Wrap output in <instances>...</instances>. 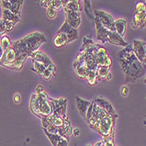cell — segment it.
I'll list each match as a JSON object with an SVG mask.
<instances>
[{
  "instance_id": "cell-49",
  "label": "cell",
  "mask_w": 146,
  "mask_h": 146,
  "mask_svg": "<svg viewBox=\"0 0 146 146\" xmlns=\"http://www.w3.org/2000/svg\"><path fill=\"white\" fill-rule=\"evenodd\" d=\"M94 146H105V143H104V142H103V141H101V142L97 143Z\"/></svg>"
},
{
  "instance_id": "cell-25",
  "label": "cell",
  "mask_w": 146,
  "mask_h": 146,
  "mask_svg": "<svg viewBox=\"0 0 146 146\" xmlns=\"http://www.w3.org/2000/svg\"><path fill=\"white\" fill-rule=\"evenodd\" d=\"M85 79L87 81V82H88V84L90 86H95L99 82V78L97 76L96 72H92V71L87 70Z\"/></svg>"
},
{
  "instance_id": "cell-37",
  "label": "cell",
  "mask_w": 146,
  "mask_h": 146,
  "mask_svg": "<svg viewBox=\"0 0 146 146\" xmlns=\"http://www.w3.org/2000/svg\"><path fill=\"white\" fill-rule=\"evenodd\" d=\"M105 143V146H114V134L111 135L108 137L103 138L102 140Z\"/></svg>"
},
{
  "instance_id": "cell-38",
  "label": "cell",
  "mask_w": 146,
  "mask_h": 146,
  "mask_svg": "<svg viewBox=\"0 0 146 146\" xmlns=\"http://www.w3.org/2000/svg\"><path fill=\"white\" fill-rule=\"evenodd\" d=\"M51 5L54 7L57 11H59L63 8V5L61 0H51Z\"/></svg>"
},
{
  "instance_id": "cell-47",
  "label": "cell",
  "mask_w": 146,
  "mask_h": 146,
  "mask_svg": "<svg viewBox=\"0 0 146 146\" xmlns=\"http://www.w3.org/2000/svg\"><path fill=\"white\" fill-rule=\"evenodd\" d=\"M79 134H80V130H79V129H73V135L77 137Z\"/></svg>"
},
{
  "instance_id": "cell-12",
  "label": "cell",
  "mask_w": 146,
  "mask_h": 146,
  "mask_svg": "<svg viewBox=\"0 0 146 146\" xmlns=\"http://www.w3.org/2000/svg\"><path fill=\"white\" fill-rule=\"evenodd\" d=\"M133 49L134 54L137 57V59L143 64L146 65V45L145 42L141 40H134L133 41Z\"/></svg>"
},
{
  "instance_id": "cell-40",
  "label": "cell",
  "mask_w": 146,
  "mask_h": 146,
  "mask_svg": "<svg viewBox=\"0 0 146 146\" xmlns=\"http://www.w3.org/2000/svg\"><path fill=\"white\" fill-rule=\"evenodd\" d=\"M68 143H69V138L61 137V139H60L57 146H68Z\"/></svg>"
},
{
  "instance_id": "cell-24",
  "label": "cell",
  "mask_w": 146,
  "mask_h": 146,
  "mask_svg": "<svg viewBox=\"0 0 146 146\" xmlns=\"http://www.w3.org/2000/svg\"><path fill=\"white\" fill-rule=\"evenodd\" d=\"M126 26H127V22H126V20H124L122 19H117L114 21L115 32L122 37H123L126 33Z\"/></svg>"
},
{
  "instance_id": "cell-21",
  "label": "cell",
  "mask_w": 146,
  "mask_h": 146,
  "mask_svg": "<svg viewBox=\"0 0 146 146\" xmlns=\"http://www.w3.org/2000/svg\"><path fill=\"white\" fill-rule=\"evenodd\" d=\"M53 43H54V46L57 48L63 47L64 46L69 44L68 43V38H67V36H66V34H64V33H57L54 38Z\"/></svg>"
},
{
  "instance_id": "cell-5",
  "label": "cell",
  "mask_w": 146,
  "mask_h": 146,
  "mask_svg": "<svg viewBox=\"0 0 146 146\" xmlns=\"http://www.w3.org/2000/svg\"><path fill=\"white\" fill-rule=\"evenodd\" d=\"M114 125H115V118L108 115L107 117L102 119L99 123L96 130L103 137V138H106L114 133Z\"/></svg>"
},
{
  "instance_id": "cell-28",
  "label": "cell",
  "mask_w": 146,
  "mask_h": 146,
  "mask_svg": "<svg viewBox=\"0 0 146 146\" xmlns=\"http://www.w3.org/2000/svg\"><path fill=\"white\" fill-rule=\"evenodd\" d=\"M110 73V68L108 67H99L96 74L97 76L99 78V82L102 79H107V76L108 75V74Z\"/></svg>"
},
{
  "instance_id": "cell-23",
  "label": "cell",
  "mask_w": 146,
  "mask_h": 146,
  "mask_svg": "<svg viewBox=\"0 0 146 146\" xmlns=\"http://www.w3.org/2000/svg\"><path fill=\"white\" fill-rule=\"evenodd\" d=\"M42 128L45 132L50 134H57L58 135V128L53 125L46 117L42 118Z\"/></svg>"
},
{
  "instance_id": "cell-51",
  "label": "cell",
  "mask_w": 146,
  "mask_h": 146,
  "mask_svg": "<svg viewBox=\"0 0 146 146\" xmlns=\"http://www.w3.org/2000/svg\"><path fill=\"white\" fill-rule=\"evenodd\" d=\"M87 146H91V145H87Z\"/></svg>"
},
{
  "instance_id": "cell-36",
  "label": "cell",
  "mask_w": 146,
  "mask_h": 146,
  "mask_svg": "<svg viewBox=\"0 0 146 146\" xmlns=\"http://www.w3.org/2000/svg\"><path fill=\"white\" fill-rule=\"evenodd\" d=\"M145 11V5L143 1H140L136 5V9H135V12L136 14H138V13H143Z\"/></svg>"
},
{
  "instance_id": "cell-42",
  "label": "cell",
  "mask_w": 146,
  "mask_h": 146,
  "mask_svg": "<svg viewBox=\"0 0 146 146\" xmlns=\"http://www.w3.org/2000/svg\"><path fill=\"white\" fill-rule=\"evenodd\" d=\"M40 5L47 9L48 5H51V0H42V1H40Z\"/></svg>"
},
{
  "instance_id": "cell-50",
  "label": "cell",
  "mask_w": 146,
  "mask_h": 146,
  "mask_svg": "<svg viewBox=\"0 0 146 146\" xmlns=\"http://www.w3.org/2000/svg\"><path fill=\"white\" fill-rule=\"evenodd\" d=\"M111 77H112V74L109 73V74H108V75L107 76V79H108V80H110V79H111Z\"/></svg>"
},
{
  "instance_id": "cell-13",
  "label": "cell",
  "mask_w": 146,
  "mask_h": 146,
  "mask_svg": "<svg viewBox=\"0 0 146 146\" xmlns=\"http://www.w3.org/2000/svg\"><path fill=\"white\" fill-rule=\"evenodd\" d=\"M94 25H95V28H96L98 40H100L102 44H104L106 42H108V39H109L112 31H109L107 28H105L96 18L94 19Z\"/></svg>"
},
{
  "instance_id": "cell-2",
  "label": "cell",
  "mask_w": 146,
  "mask_h": 146,
  "mask_svg": "<svg viewBox=\"0 0 146 146\" xmlns=\"http://www.w3.org/2000/svg\"><path fill=\"white\" fill-rule=\"evenodd\" d=\"M44 42H46V38L42 33H33L20 40L14 41L11 45V48L16 52V56L28 58L34 52L38 51L39 47Z\"/></svg>"
},
{
  "instance_id": "cell-34",
  "label": "cell",
  "mask_w": 146,
  "mask_h": 146,
  "mask_svg": "<svg viewBox=\"0 0 146 146\" xmlns=\"http://www.w3.org/2000/svg\"><path fill=\"white\" fill-rule=\"evenodd\" d=\"M47 15L48 17L50 19H55L57 17V11L54 8V7H52V5H48V7L47 8Z\"/></svg>"
},
{
  "instance_id": "cell-19",
  "label": "cell",
  "mask_w": 146,
  "mask_h": 146,
  "mask_svg": "<svg viewBox=\"0 0 146 146\" xmlns=\"http://www.w3.org/2000/svg\"><path fill=\"white\" fill-rule=\"evenodd\" d=\"M72 133H73V129L71 128V122L67 119V120L64 122V124L62 127L58 128V135H60L61 137L69 138V137H71Z\"/></svg>"
},
{
  "instance_id": "cell-32",
  "label": "cell",
  "mask_w": 146,
  "mask_h": 146,
  "mask_svg": "<svg viewBox=\"0 0 146 146\" xmlns=\"http://www.w3.org/2000/svg\"><path fill=\"white\" fill-rule=\"evenodd\" d=\"M0 44H1V46H2V47H3L5 52L9 50V49H11V45H12V43L11 42V40H10L9 38L7 36H3L2 37L1 41H0Z\"/></svg>"
},
{
  "instance_id": "cell-6",
  "label": "cell",
  "mask_w": 146,
  "mask_h": 146,
  "mask_svg": "<svg viewBox=\"0 0 146 146\" xmlns=\"http://www.w3.org/2000/svg\"><path fill=\"white\" fill-rule=\"evenodd\" d=\"M53 107V114L62 118L63 121H66L68 119L66 115V109H67V100L65 98L60 99H52L50 98Z\"/></svg>"
},
{
  "instance_id": "cell-4",
  "label": "cell",
  "mask_w": 146,
  "mask_h": 146,
  "mask_svg": "<svg viewBox=\"0 0 146 146\" xmlns=\"http://www.w3.org/2000/svg\"><path fill=\"white\" fill-rule=\"evenodd\" d=\"M98 46L99 44H94L92 46H89L85 52V66L87 70L96 72L99 65L97 60V52H98ZM82 51V50H81Z\"/></svg>"
},
{
  "instance_id": "cell-27",
  "label": "cell",
  "mask_w": 146,
  "mask_h": 146,
  "mask_svg": "<svg viewBox=\"0 0 146 146\" xmlns=\"http://www.w3.org/2000/svg\"><path fill=\"white\" fill-rule=\"evenodd\" d=\"M64 9H67L72 11H80L81 12V6L80 3H79L78 0H69L68 4L66 5Z\"/></svg>"
},
{
  "instance_id": "cell-35",
  "label": "cell",
  "mask_w": 146,
  "mask_h": 146,
  "mask_svg": "<svg viewBox=\"0 0 146 146\" xmlns=\"http://www.w3.org/2000/svg\"><path fill=\"white\" fill-rule=\"evenodd\" d=\"M94 44H95L94 42V40L92 39H91L90 38H87V37H85L84 38H83V46H82V51H84V50H85L86 48H88L89 46H92Z\"/></svg>"
},
{
  "instance_id": "cell-10",
  "label": "cell",
  "mask_w": 146,
  "mask_h": 146,
  "mask_svg": "<svg viewBox=\"0 0 146 146\" xmlns=\"http://www.w3.org/2000/svg\"><path fill=\"white\" fill-rule=\"evenodd\" d=\"M23 2L22 0H0V5L2 9H6L14 14L20 16Z\"/></svg>"
},
{
  "instance_id": "cell-41",
  "label": "cell",
  "mask_w": 146,
  "mask_h": 146,
  "mask_svg": "<svg viewBox=\"0 0 146 146\" xmlns=\"http://www.w3.org/2000/svg\"><path fill=\"white\" fill-rule=\"evenodd\" d=\"M52 74H51V72L49 71V70H48V69H45L44 70V72L42 73V77L43 78V79H45L46 81H48V80H50L51 79V77H52Z\"/></svg>"
},
{
  "instance_id": "cell-22",
  "label": "cell",
  "mask_w": 146,
  "mask_h": 146,
  "mask_svg": "<svg viewBox=\"0 0 146 146\" xmlns=\"http://www.w3.org/2000/svg\"><path fill=\"white\" fill-rule=\"evenodd\" d=\"M146 25V13H138V14H135L134 20H133V27H143Z\"/></svg>"
},
{
  "instance_id": "cell-7",
  "label": "cell",
  "mask_w": 146,
  "mask_h": 146,
  "mask_svg": "<svg viewBox=\"0 0 146 146\" xmlns=\"http://www.w3.org/2000/svg\"><path fill=\"white\" fill-rule=\"evenodd\" d=\"M30 57L32 58L33 61H36V62H38L40 64H42V66H44V67L48 70H49L51 72L53 76H55L56 67H55V65L53 64V62L50 60V59L46 54H44L43 52H42L41 51H36Z\"/></svg>"
},
{
  "instance_id": "cell-43",
  "label": "cell",
  "mask_w": 146,
  "mask_h": 146,
  "mask_svg": "<svg viewBox=\"0 0 146 146\" xmlns=\"http://www.w3.org/2000/svg\"><path fill=\"white\" fill-rule=\"evenodd\" d=\"M5 24L2 19H0V35L3 36L5 33Z\"/></svg>"
},
{
  "instance_id": "cell-31",
  "label": "cell",
  "mask_w": 146,
  "mask_h": 146,
  "mask_svg": "<svg viewBox=\"0 0 146 146\" xmlns=\"http://www.w3.org/2000/svg\"><path fill=\"white\" fill-rule=\"evenodd\" d=\"M45 134L47 135L48 138L49 139V141L51 142V143H52L53 146H57V144H58V143H59V141L61 139V136L60 135H57V134H50V133H48V132H45Z\"/></svg>"
},
{
  "instance_id": "cell-48",
  "label": "cell",
  "mask_w": 146,
  "mask_h": 146,
  "mask_svg": "<svg viewBox=\"0 0 146 146\" xmlns=\"http://www.w3.org/2000/svg\"><path fill=\"white\" fill-rule=\"evenodd\" d=\"M4 54H5V51H4V49H3L1 44H0V60H1V58L3 57Z\"/></svg>"
},
{
  "instance_id": "cell-46",
  "label": "cell",
  "mask_w": 146,
  "mask_h": 146,
  "mask_svg": "<svg viewBox=\"0 0 146 146\" xmlns=\"http://www.w3.org/2000/svg\"><path fill=\"white\" fill-rule=\"evenodd\" d=\"M36 93L37 94H41V93H43V88L42 85H38V87L36 88Z\"/></svg>"
},
{
  "instance_id": "cell-9",
  "label": "cell",
  "mask_w": 146,
  "mask_h": 146,
  "mask_svg": "<svg viewBox=\"0 0 146 146\" xmlns=\"http://www.w3.org/2000/svg\"><path fill=\"white\" fill-rule=\"evenodd\" d=\"M85 121L88 123L89 126L92 129H97L98 124H99V117H98V106L94 102V101H92L91 103V106L88 109Z\"/></svg>"
},
{
  "instance_id": "cell-39",
  "label": "cell",
  "mask_w": 146,
  "mask_h": 146,
  "mask_svg": "<svg viewBox=\"0 0 146 146\" xmlns=\"http://www.w3.org/2000/svg\"><path fill=\"white\" fill-rule=\"evenodd\" d=\"M4 24H5V32H11L12 31L13 27H14V24L11 23V22H9V21H3Z\"/></svg>"
},
{
  "instance_id": "cell-16",
  "label": "cell",
  "mask_w": 146,
  "mask_h": 146,
  "mask_svg": "<svg viewBox=\"0 0 146 146\" xmlns=\"http://www.w3.org/2000/svg\"><path fill=\"white\" fill-rule=\"evenodd\" d=\"M58 33H62L66 34V36H67V38H68V43H71V42L76 40V39L78 38L77 29H74L66 22L63 23V25H62V27L60 28Z\"/></svg>"
},
{
  "instance_id": "cell-11",
  "label": "cell",
  "mask_w": 146,
  "mask_h": 146,
  "mask_svg": "<svg viewBox=\"0 0 146 146\" xmlns=\"http://www.w3.org/2000/svg\"><path fill=\"white\" fill-rule=\"evenodd\" d=\"M65 11V22L68 23L74 29H77L81 24L80 11H72L64 9Z\"/></svg>"
},
{
  "instance_id": "cell-30",
  "label": "cell",
  "mask_w": 146,
  "mask_h": 146,
  "mask_svg": "<svg viewBox=\"0 0 146 146\" xmlns=\"http://www.w3.org/2000/svg\"><path fill=\"white\" fill-rule=\"evenodd\" d=\"M85 13L87 14V16L91 19L92 22L94 23V11H92V6H91V1H89V0H85Z\"/></svg>"
},
{
  "instance_id": "cell-26",
  "label": "cell",
  "mask_w": 146,
  "mask_h": 146,
  "mask_svg": "<svg viewBox=\"0 0 146 146\" xmlns=\"http://www.w3.org/2000/svg\"><path fill=\"white\" fill-rule=\"evenodd\" d=\"M48 120L54 125V126H56L57 128H60V127H62L63 124H64V122L65 121H63L62 118H60L59 116H57V115H54V114H51L49 116H48V117H46Z\"/></svg>"
},
{
  "instance_id": "cell-3",
  "label": "cell",
  "mask_w": 146,
  "mask_h": 146,
  "mask_svg": "<svg viewBox=\"0 0 146 146\" xmlns=\"http://www.w3.org/2000/svg\"><path fill=\"white\" fill-rule=\"evenodd\" d=\"M30 110L39 118H44L53 114V107L50 98L45 93L34 94L31 96Z\"/></svg>"
},
{
  "instance_id": "cell-17",
  "label": "cell",
  "mask_w": 146,
  "mask_h": 146,
  "mask_svg": "<svg viewBox=\"0 0 146 146\" xmlns=\"http://www.w3.org/2000/svg\"><path fill=\"white\" fill-rule=\"evenodd\" d=\"M94 102L96 103V105L98 106L99 108L104 110L108 115H112V116L114 117L115 119L118 117V115H117V114L115 113L114 108L112 107V105H111L107 100H105V99L102 98V97H97V98H95V100H94Z\"/></svg>"
},
{
  "instance_id": "cell-15",
  "label": "cell",
  "mask_w": 146,
  "mask_h": 146,
  "mask_svg": "<svg viewBox=\"0 0 146 146\" xmlns=\"http://www.w3.org/2000/svg\"><path fill=\"white\" fill-rule=\"evenodd\" d=\"M97 60L99 67H108L110 68L112 65V60L108 54L107 50L100 45L98 46V52H97Z\"/></svg>"
},
{
  "instance_id": "cell-45",
  "label": "cell",
  "mask_w": 146,
  "mask_h": 146,
  "mask_svg": "<svg viewBox=\"0 0 146 146\" xmlns=\"http://www.w3.org/2000/svg\"><path fill=\"white\" fill-rule=\"evenodd\" d=\"M128 93H129V88H128V87L124 86L122 88V96H127Z\"/></svg>"
},
{
  "instance_id": "cell-18",
  "label": "cell",
  "mask_w": 146,
  "mask_h": 146,
  "mask_svg": "<svg viewBox=\"0 0 146 146\" xmlns=\"http://www.w3.org/2000/svg\"><path fill=\"white\" fill-rule=\"evenodd\" d=\"M92 102H88L85 100L81 99L79 96H76V104H77V108L79 111V113L81 114V115L85 119L86 114L88 111V109L91 106Z\"/></svg>"
},
{
  "instance_id": "cell-33",
  "label": "cell",
  "mask_w": 146,
  "mask_h": 146,
  "mask_svg": "<svg viewBox=\"0 0 146 146\" xmlns=\"http://www.w3.org/2000/svg\"><path fill=\"white\" fill-rule=\"evenodd\" d=\"M45 69H47V68L44 67V66H42V64H40V63L36 62V61H34V68H32V70L34 71L37 74L42 76V74L44 72Z\"/></svg>"
},
{
  "instance_id": "cell-44",
  "label": "cell",
  "mask_w": 146,
  "mask_h": 146,
  "mask_svg": "<svg viewBox=\"0 0 146 146\" xmlns=\"http://www.w3.org/2000/svg\"><path fill=\"white\" fill-rule=\"evenodd\" d=\"M13 100H14V102H15V103L19 104V103L20 102V101H21V97H20V94H15V95H14V98H13Z\"/></svg>"
},
{
  "instance_id": "cell-20",
  "label": "cell",
  "mask_w": 146,
  "mask_h": 146,
  "mask_svg": "<svg viewBox=\"0 0 146 146\" xmlns=\"http://www.w3.org/2000/svg\"><path fill=\"white\" fill-rule=\"evenodd\" d=\"M2 14H3V19H2L3 21H9L13 23L14 25H16L20 21V16L14 14V13H12L11 11L6 9H2Z\"/></svg>"
},
{
  "instance_id": "cell-29",
  "label": "cell",
  "mask_w": 146,
  "mask_h": 146,
  "mask_svg": "<svg viewBox=\"0 0 146 146\" xmlns=\"http://www.w3.org/2000/svg\"><path fill=\"white\" fill-rule=\"evenodd\" d=\"M75 69V73L76 75L79 78V79H85V74H86V68L85 64H81V65H77V67L74 68Z\"/></svg>"
},
{
  "instance_id": "cell-8",
  "label": "cell",
  "mask_w": 146,
  "mask_h": 146,
  "mask_svg": "<svg viewBox=\"0 0 146 146\" xmlns=\"http://www.w3.org/2000/svg\"><path fill=\"white\" fill-rule=\"evenodd\" d=\"M94 18H96L100 24L109 31H115L114 28V20L112 16L108 13L102 11H94Z\"/></svg>"
},
{
  "instance_id": "cell-14",
  "label": "cell",
  "mask_w": 146,
  "mask_h": 146,
  "mask_svg": "<svg viewBox=\"0 0 146 146\" xmlns=\"http://www.w3.org/2000/svg\"><path fill=\"white\" fill-rule=\"evenodd\" d=\"M15 60H16V52L12 48H11L5 52L3 57L0 60V66L7 68L14 69L13 63H14Z\"/></svg>"
},
{
  "instance_id": "cell-1",
  "label": "cell",
  "mask_w": 146,
  "mask_h": 146,
  "mask_svg": "<svg viewBox=\"0 0 146 146\" xmlns=\"http://www.w3.org/2000/svg\"><path fill=\"white\" fill-rule=\"evenodd\" d=\"M117 57L125 74L126 82L137 81L146 72V65L137 59L129 45L119 52Z\"/></svg>"
}]
</instances>
